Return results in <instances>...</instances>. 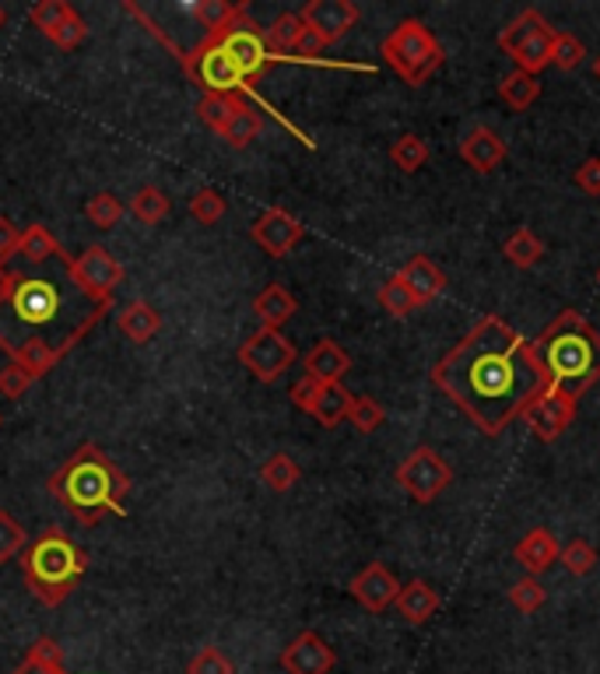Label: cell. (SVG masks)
<instances>
[{
    "mask_svg": "<svg viewBox=\"0 0 600 674\" xmlns=\"http://www.w3.org/2000/svg\"><path fill=\"white\" fill-rule=\"evenodd\" d=\"M397 278L408 285V292L415 296L418 306L436 302V299L442 296V288H447V271H442V267H436L429 257H411V260L397 271Z\"/></svg>",
    "mask_w": 600,
    "mask_h": 674,
    "instance_id": "obj_18",
    "label": "cell"
},
{
    "mask_svg": "<svg viewBox=\"0 0 600 674\" xmlns=\"http://www.w3.org/2000/svg\"><path fill=\"white\" fill-rule=\"evenodd\" d=\"M88 558L77 548L64 531L50 527L46 534H39L35 542L22 555V576L25 587L43 601L46 608L64 605L77 580L85 576Z\"/></svg>",
    "mask_w": 600,
    "mask_h": 674,
    "instance_id": "obj_4",
    "label": "cell"
},
{
    "mask_svg": "<svg viewBox=\"0 0 600 674\" xmlns=\"http://www.w3.org/2000/svg\"><path fill=\"white\" fill-rule=\"evenodd\" d=\"M215 35V40L222 43V50L232 56V64L239 67L246 88L257 95V82L264 78V71L278 61V56H270L267 43H264V32L257 29V22H249L246 8H239V14L232 18V22L218 32H207Z\"/></svg>",
    "mask_w": 600,
    "mask_h": 674,
    "instance_id": "obj_6",
    "label": "cell"
},
{
    "mask_svg": "<svg viewBox=\"0 0 600 674\" xmlns=\"http://www.w3.org/2000/svg\"><path fill=\"white\" fill-rule=\"evenodd\" d=\"M531 344L540 365L548 370L551 387L569 394L572 400L600 383V331L576 310L558 313Z\"/></svg>",
    "mask_w": 600,
    "mask_h": 674,
    "instance_id": "obj_2",
    "label": "cell"
},
{
    "mask_svg": "<svg viewBox=\"0 0 600 674\" xmlns=\"http://www.w3.org/2000/svg\"><path fill=\"white\" fill-rule=\"evenodd\" d=\"M320 387H323V383H317L313 376H302L299 383H292V391H288V394H292V404H296V408L309 415V408H313V400H317Z\"/></svg>",
    "mask_w": 600,
    "mask_h": 674,
    "instance_id": "obj_50",
    "label": "cell"
},
{
    "mask_svg": "<svg viewBox=\"0 0 600 674\" xmlns=\"http://www.w3.org/2000/svg\"><path fill=\"white\" fill-rule=\"evenodd\" d=\"M183 67L190 74V82H197L204 88V95H254L215 35H204V43L190 56H183Z\"/></svg>",
    "mask_w": 600,
    "mask_h": 674,
    "instance_id": "obj_7",
    "label": "cell"
},
{
    "mask_svg": "<svg viewBox=\"0 0 600 674\" xmlns=\"http://www.w3.org/2000/svg\"><path fill=\"white\" fill-rule=\"evenodd\" d=\"M4 22H8V14H4V8H0V29H4Z\"/></svg>",
    "mask_w": 600,
    "mask_h": 674,
    "instance_id": "obj_56",
    "label": "cell"
},
{
    "mask_svg": "<svg viewBox=\"0 0 600 674\" xmlns=\"http://www.w3.org/2000/svg\"><path fill=\"white\" fill-rule=\"evenodd\" d=\"M18 254H22L29 264H43L50 257H61V243L53 239V233L46 225H29L22 233V243H18Z\"/></svg>",
    "mask_w": 600,
    "mask_h": 674,
    "instance_id": "obj_32",
    "label": "cell"
},
{
    "mask_svg": "<svg viewBox=\"0 0 600 674\" xmlns=\"http://www.w3.org/2000/svg\"><path fill=\"white\" fill-rule=\"evenodd\" d=\"M18 243H22V233L11 218H0V264L11 260L18 254Z\"/></svg>",
    "mask_w": 600,
    "mask_h": 674,
    "instance_id": "obj_52",
    "label": "cell"
},
{
    "mask_svg": "<svg viewBox=\"0 0 600 674\" xmlns=\"http://www.w3.org/2000/svg\"><path fill=\"white\" fill-rule=\"evenodd\" d=\"M46 40H50L53 46H61V50H74V46H82V43L88 40V25H85V18L71 14L61 29H53V32L46 35Z\"/></svg>",
    "mask_w": 600,
    "mask_h": 674,
    "instance_id": "obj_47",
    "label": "cell"
},
{
    "mask_svg": "<svg viewBox=\"0 0 600 674\" xmlns=\"http://www.w3.org/2000/svg\"><path fill=\"white\" fill-rule=\"evenodd\" d=\"M390 159L400 172H418L425 162H429V145H425L418 133H404V138L394 141Z\"/></svg>",
    "mask_w": 600,
    "mask_h": 674,
    "instance_id": "obj_35",
    "label": "cell"
},
{
    "mask_svg": "<svg viewBox=\"0 0 600 674\" xmlns=\"http://www.w3.org/2000/svg\"><path fill=\"white\" fill-rule=\"evenodd\" d=\"M0 421H4V418H0Z\"/></svg>",
    "mask_w": 600,
    "mask_h": 674,
    "instance_id": "obj_58",
    "label": "cell"
},
{
    "mask_svg": "<svg viewBox=\"0 0 600 674\" xmlns=\"http://www.w3.org/2000/svg\"><path fill=\"white\" fill-rule=\"evenodd\" d=\"M29 661L46 664V667H64V646L50 640V635H39V640L29 646Z\"/></svg>",
    "mask_w": 600,
    "mask_h": 674,
    "instance_id": "obj_49",
    "label": "cell"
},
{
    "mask_svg": "<svg viewBox=\"0 0 600 674\" xmlns=\"http://www.w3.org/2000/svg\"><path fill=\"white\" fill-rule=\"evenodd\" d=\"M347 421L358 429V432H376L383 421H386V411L379 408V400L373 397H352V408H347Z\"/></svg>",
    "mask_w": 600,
    "mask_h": 674,
    "instance_id": "obj_40",
    "label": "cell"
},
{
    "mask_svg": "<svg viewBox=\"0 0 600 674\" xmlns=\"http://www.w3.org/2000/svg\"><path fill=\"white\" fill-rule=\"evenodd\" d=\"M460 159L474 172H492L506 162V141L489 127H474L468 138L460 141Z\"/></svg>",
    "mask_w": 600,
    "mask_h": 674,
    "instance_id": "obj_17",
    "label": "cell"
},
{
    "mask_svg": "<svg viewBox=\"0 0 600 674\" xmlns=\"http://www.w3.org/2000/svg\"><path fill=\"white\" fill-rule=\"evenodd\" d=\"M14 674H67L64 667H46V664H35V661H25Z\"/></svg>",
    "mask_w": 600,
    "mask_h": 674,
    "instance_id": "obj_53",
    "label": "cell"
},
{
    "mask_svg": "<svg viewBox=\"0 0 600 674\" xmlns=\"http://www.w3.org/2000/svg\"><path fill=\"white\" fill-rule=\"evenodd\" d=\"M127 211H130V218H133V222H141V225H159V222L169 215V211H172V201L162 194L159 186H141L138 194L130 197Z\"/></svg>",
    "mask_w": 600,
    "mask_h": 674,
    "instance_id": "obj_28",
    "label": "cell"
},
{
    "mask_svg": "<svg viewBox=\"0 0 600 674\" xmlns=\"http://www.w3.org/2000/svg\"><path fill=\"white\" fill-rule=\"evenodd\" d=\"M25 542L29 537H25L22 524H18L8 510H0V566L11 563L18 552H25Z\"/></svg>",
    "mask_w": 600,
    "mask_h": 674,
    "instance_id": "obj_44",
    "label": "cell"
},
{
    "mask_svg": "<svg viewBox=\"0 0 600 674\" xmlns=\"http://www.w3.org/2000/svg\"><path fill=\"white\" fill-rule=\"evenodd\" d=\"M296 310H299L296 296L288 292V288H281V285H267L264 292L254 299V313L260 317L264 327H270V331H281V323L292 320Z\"/></svg>",
    "mask_w": 600,
    "mask_h": 674,
    "instance_id": "obj_22",
    "label": "cell"
},
{
    "mask_svg": "<svg viewBox=\"0 0 600 674\" xmlns=\"http://www.w3.org/2000/svg\"><path fill=\"white\" fill-rule=\"evenodd\" d=\"M551 35H555V29L531 35V40L513 53L516 71H524V74H531V78H537V71H545L551 64Z\"/></svg>",
    "mask_w": 600,
    "mask_h": 674,
    "instance_id": "obj_30",
    "label": "cell"
},
{
    "mask_svg": "<svg viewBox=\"0 0 600 674\" xmlns=\"http://www.w3.org/2000/svg\"><path fill=\"white\" fill-rule=\"evenodd\" d=\"M302 32H306L302 18H299L296 11H285V14H278L275 22H270V29L264 32V43H267L270 56H278V61H299V56H285V53H296V46H299V40H302ZM299 64H306V61H299Z\"/></svg>",
    "mask_w": 600,
    "mask_h": 674,
    "instance_id": "obj_23",
    "label": "cell"
},
{
    "mask_svg": "<svg viewBox=\"0 0 600 674\" xmlns=\"http://www.w3.org/2000/svg\"><path fill=\"white\" fill-rule=\"evenodd\" d=\"M186 674H236V664H232L218 646H204L197 657L186 664Z\"/></svg>",
    "mask_w": 600,
    "mask_h": 674,
    "instance_id": "obj_46",
    "label": "cell"
},
{
    "mask_svg": "<svg viewBox=\"0 0 600 674\" xmlns=\"http://www.w3.org/2000/svg\"><path fill=\"white\" fill-rule=\"evenodd\" d=\"M558 563H562L572 576H590L600 563V555L590 542H583V537H576V542L562 545V552H558Z\"/></svg>",
    "mask_w": 600,
    "mask_h": 674,
    "instance_id": "obj_38",
    "label": "cell"
},
{
    "mask_svg": "<svg viewBox=\"0 0 600 674\" xmlns=\"http://www.w3.org/2000/svg\"><path fill=\"white\" fill-rule=\"evenodd\" d=\"M239 103H243V95H204V99L197 103V117L204 127L222 133L225 124L232 120V113L239 109Z\"/></svg>",
    "mask_w": 600,
    "mask_h": 674,
    "instance_id": "obj_34",
    "label": "cell"
},
{
    "mask_svg": "<svg viewBox=\"0 0 600 674\" xmlns=\"http://www.w3.org/2000/svg\"><path fill=\"white\" fill-rule=\"evenodd\" d=\"M502 254H506V260L510 264H516V267H534L540 257H545V243L537 239V233L534 228H516V233L506 239V246H502Z\"/></svg>",
    "mask_w": 600,
    "mask_h": 674,
    "instance_id": "obj_33",
    "label": "cell"
},
{
    "mask_svg": "<svg viewBox=\"0 0 600 674\" xmlns=\"http://www.w3.org/2000/svg\"><path fill=\"white\" fill-rule=\"evenodd\" d=\"M593 78H597V82H600V53H597V56H593Z\"/></svg>",
    "mask_w": 600,
    "mask_h": 674,
    "instance_id": "obj_55",
    "label": "cell"
},
{
    "mask_svg": "<svg viewBox=\"0 0 600 674\" xmlns=\"http://www.w3.org/2000/svg\"><path fill=\"white\" fill-rule=\"evenodd\" d=\"M545 597H548V590L540 587L537 576H527V580H516V584L510 587V605H513L516 611H524V614L540 611V605H545Z\"/></svg>",
    "mask_w": 600,
    "mask_h": 674,
    "instance_id": "obj_41",
    "label": "cell"
},
{
    "mask_svg": "<svg viewBox=\"0 0 600 674\" xmlns=\"http://www.w3.org/2000/svg\"><path fill=\"white\" fill-rule=\"evenodd\" d=\"M239 8H243V4H228V0H201V4H197V18L204 22L207 32H218V29H225L232 18L239 14Z\"/></svg>",
    "mask_w": 600,
    "mask_h": 674,
    "instance_id": "obj_45",
    "label": "cell"
},
{
    "mask_svg": "<svg viewBox=\"0 0 600 674\" xmlns=\"http://www.w3.org/2000/svg\"><path fill=\"white\" fill-rule=\"evenodd\" d=\"M347 408H352V394H347L341 383H323L313 408H309V415H313L323 429H338L341 421L347 418Z\"/></svg>",
    "mask_w": 600,
    "mask_h": 674,
    "instance_id": "obj_24",
    "label": "cell"
},
{
    "mask_svg": "<svg viewBox=\"0 0 600 674\" xmlns=\"http://www.w3.org/2000/svg\"><path fill=\"white\" fill-rule=\"evenodd\" d=\"M46 489L71 510L77 524H99L109 510L124 513L120 499L130 489V478L95 442H82L67 464L50 474Z\"/></svg>",
    "mask_w": 600,
    "mask_h": 674,
    "instance_id": "obj_3",
    "label": "cell"
},
{
    "mask_svg": "<svg viewBox=\"0 0 600 674\" xmlns=\"http://www.w3.org/2000/svg\"><path fill=\"white\" fill-rule=\"evenodd\" d=\"M499 95L510 109L524 113V109H531L537 103L540 85H537V78H531V74H524V71H510L506 78L499 82Z\"/></svg>",
    "mask_w": 600,
    "mask_h": 674,
    "instance_id": "obj_29",
    "label": "cell"
},
{
    "mask_svg": "<svg viewBox=\"0 0 600 674\" xmlns=\"http://www.w3.org/2000/svg\"><path fill=\"white\" fill-rule=\"evenodd\" d=\"M432 383L485 436H502L551 387L534 344L502 317H481L436 362Z\"/></svg>",
    "mask_w": 600,
    "mask_h": 674,
    "instance_id": "obj_1",
    "label": "cell"
},
{
    "mask_svg": "<svg viewBox=\"0 0 600 674\" xmlns=\"http://www.w3.org/2000/svg\"><path fill=\"white\" fill-rule=\"evenodd\" d=\"M124 204L116 201L109 190H103V194H95L92 201H88V207H85V215H88V222L92 225H99V228H113V225H120V218H124Z\"/></svg>",
    "mask_w": 600,
    "mask_h": 674,
    "instance_id": "obj_43",
    "label": "cell"
},
{
    "mask_svg": "<svg viewBox=\"0 0 600 674\" xmlns=\"http://www.w3.org/2000/svg\"><path fill=\"white\" fill-rule=\"evenodd\" d=\"M71 14H74V8L67 4V0H39V4L32 8V25L43 35H50L53 29H61Z\"/></svg>",
    "mask_w": 600,
    "mask_h": 674,
    "instance_id": "obj_42",
    "label": "cell"
},
{
    "mask_svg": "<svg viewBox=\"0 0 600 674\" xmlns=\"http://www.w3.org/2000/svg\"><path fill=\"white\" fill-rule=\"evenodd\" d=\"M587 61V46L576 40L572 32H555L551 35V64L562 71H576Z\"/></svg>",
    "mask_w": 600,
    "mask_h": 674,
    "instance_id": "obj_39",
    "label": "cell"
},
{
    "mask_svg": "<svg viewBox=\"0 0 600 674\" xmlns=\"http://www.w3.org/2000/svg\"><path fill=\"white\" fill-rule=\"evenodd\" d=\"M120 331H124V338H130L133 344H148L154 334L162 331V317L151 310L148 302H130V306H124V313H120Z\"/></svg>",
    "mask_w": 600,
    "mask_h": 674,
    "instance_id": "obj_25",
    "label": "cell"
},
{
    "mask_svg": "<svg viewBox=\"0 0 600 674\" xmlns=\"http://www.w3.org/2000/svg\"><path fill=\"white\" fill-rule=\"evenodd\" d=\"M545 29H551V25L545 22V14H540L537 8H527V11H519V14L513 18V22H510L506 29L499 32V46H502V50H506V53L513 56V53H516L519 46H524V43L531 40V35L545 32Z\"/></svg>",
    "mask_w": 600,
    "mask_h": 674,
    "instance_id": "obj_26",
    "label": "cell"
},
{
    "mask_svg": "<svg viewBox=\"0 0 600 674\" xmlns=\"http://www.w3.org/2000/svg\"><path fill=\"white\" fill-rule=\"evenodd\" d=\"M558 552H562L558 537L545 527H534L524 534V542L516 545V563L524 566L531 576H537V573H545L551 563H558Z\"/></svg>",
    "mask_w": 600,
    "mask_h": 674,
    "instance_id": "obj_19",
    "label": "cell"
},
{
    "mask_svg": "<svg viewBox=\"0 0 600 674\" xmlns=\"http://www.w3.org/2000/svg\"><path fill=\"white\" fill-rule=\"evenodd\" d=\"M8 296H11V271H8L4 264H0V306L8 302ZM0 338H4V334H0Z\"/></svg>",
    "mask_w": 600,
    "mask_h": 674,
    "instance_id": "obj_54",
    "label": "cell"
},
{
    "mask_svg": "<svg viewBox=\"0 0 600 674\" xmlns=\"http://www.w3.org/2000/svg\"><path fill=\"white\" fill-rule=\"evenodd\" d=\"M397 481L415 503H436V499L453 485V468L432 447H418L397 468Z\"/></svg>",
    "mask_w": 600,
    "mask_h": 674,
    "instance_id": "obj_10",
    "label": "cell"
},
{
    "mask_svg": "<svg viewBox=\"0 0 600 674\" xmlns=\"http://www.w3.org/2000/svg\"><path fill=\"white\" fill-rule=\"evenodd\" d=\"M576 186L583 190V194H600V159H587L583 165L576 169Z\"/></svg>",
    "mask_w": 600,
    "mask_h": 674,
    "instance_id": "obj_51",
    "label": "cell"
},
{
    "mask_svg": "<svg viewBox=\"0 0 600 674\" xmlns=\"http://www.w3.org/2000/svg\"><path fill=\"white\" fill-rule=\"evenodd\" d=\"M302 478L299 464L288 453H270L264 460V468H260V481L270 489V492H288V489H296V481Z\"/></svg>",
    "mask_w": 600,
    "mask_h": 674,
    "instance_id": "obj_31",
    "label": "cell"
},
{
    "mask_svg": "<svg viewBox=\"0 0 600 674\" xmlns=\"http://www.w3.org/2000/svg\"><path fill=\"white\" fill-rule=\"evenodd\" d=\"M61 260L67 264V275L71 281L82 288V292L95 302V306H113V292L120 288L124 281V264L116 260L106 246H88L82 257H67L61 249Z\"/></svg>",
    "mask_w": 600,
    "mask_h": 674,
    "instance_id": "obj_8",
    "label": "cell"
},
{
    "mask_svg": "<svg viewBox=\"0 0 600 674\" xmlns=\"http://www.w3.org/2000/svg\"><path fill=\"white\" fill-rule=\"evenodd\" d=\"M576 408H579V400H572L569 394L548 387V394H540L527 408L524 418L531 421V429H534V436L540 442H555L558 436H562L572 426Z\"/></svg>",
    "mask_w": 600,
    "mask_h": 674,
    "instance_id": "obj_14",
    "label": "cell"
},
{
    "mask_svg": "<svg viewBox=\"0 0 600 674\" xmlns=\"http://www.w3.org/2000/svg\"><path fill=\"white\" fill-rule=\"evenodd\" d=\"M11 310L14 317L29 323V327H46L56 317V306H61V292L56 285L46 278H25L11 271Z\"/></svg>",
    "mask_w": 600,
    "mask_h": 674,
    "instance_id": "obj_11",
    "label": "cell"
},
{
    "mask_svg": "<svg viewBox=\"0 0 600 674\" xmlns=\"http://www.w3.org/2000/svg\"><path fill=\"white\" fill-rule=\"evenodd\" d=\"M379 306L390 317H397V320H404V317H411L415 310H418V302H415V296L408 292V285H404L397 275L390 278V281H383V288H379Z\"/></svg>",
    "mask_w": 600,
    "mask_h": 674,
    "instance_id": "obj_36",
    "label": "cell"
},
{
    "mask_svg": "<svg viewBox=\"0 0 600 674\" xmlns=\"http://www.w3.org/2000/svg\"><path fill=\"white\" fill-rule=\"evenodd\" d=\"M299 18L309 32L320 35L323 46H331L358 25V8L352 0H309Z\"/></svg>",
    "mask_w": 600,
    "mask_h": 674,
    "instance_id": "obj_12",
    "label": "cell"
},
{
    "mask_svg": "<svg viewBox=\"0 0 600 674\" xmlns=\"http://www.w3.org/2000/svg\"><path fill=\"white\" fill-rule=\"evenodd\" d=\"M260 113H254L249 109L246 103H239V109L232 113V120L225 124V130L218 133V138L228 145V148H236V151H243L246 145H254L257 138H260Z\"/></svg>",
    "mask_w": 600,
    "mask_h": 674,
    "instance_id": "obj_27",
    "label": "cell"
},
{
    "mask_svg": "<svg viewBox=\"0 0 600 674\" xmlns=\"http://www.w3.org/2000/svg\"><path fill=\"white\" fill-rule=\"evenodd\" d=\"M239 362L246 365V373L260 379V383H278L288 365L296 362V344L288 341L281 331H270V327H260L254 338H246L239 344Z\"/></svg>",
    "mask_w": 600,
    "mask_h": 674,
    "instance_id": "obj_9",
    "label": "cell"
},
{
    "mask_svg": "<svg viewBox=\"0 0 600 674\" xmlns=\"http://www.w3.org/2000/svg\"><path fill=\"white\" fill-rule=\"evenodd\" d=\"M383 61L390 64L404 82L418 88L447 64V50L436 43V35L425 29L418 18H408V22H400L383 40Z\"/></svg>",
    "mask_w": 600,
    "mask_h": 674,
    "instance_id": "obj_5",
    "label": "cell"
},
{
    "mask_svg": "<svg viewBox=\"0 0 600 674\" xmlns=\"http://www.w3.org/2000/svg\"><path fill=\"white\" fill-rule=\"evenodd\" d=\"M225 211H228V204H225V197L218 194L215 186H201L197 194L190 197V218H197L201 225H215V222H222V218H225Z\"/></svg>",
    "mask_w": 600,
    "mask_h": 674,
    "instance_id": "obj_37",
    "label": "cell"
},
{
    "mask_svg": "<svg viewBox=\"0 0 600 674\" xmlns=\"http://www.w3.org/2000/svg\"><path fill=\"white\" fill-rule=\"evenodd\" d=\"M306 236V228L296 215H288L285 207H267L264 215L249 228V239H254L264 254L270 257H288Z\"/></svg>",
    "mask_w": 600,
    "mask_h": 674,
    "instance_id": "obj_13",
    "label": "cell"
},
{
    "mask_svg": "<svg viewBox=\"0 0 600 674\" xmlns=\"http://www.w3.org/2000/svg\"><path fill=\"white\" fill-rule=\"evenodd\" d=\"M32 376L22 370V365H4V370H0V394H4L8 400H18L22 394H29V387H32Z\"/></svg>",
    "mask_w": 600,
    "mask_h": 674,
    "instance_id": "obj_48",
    "label": "cell"
},
{
    "mask_svg": "<svg viewBox=\"0 0 600 674\" xmlns=\"http://www.w3.org/2000/svg\"><path fill=\"white\" fill-rule=\"evenodd\" d=\"M352 597L355 601L365 608V611H373V614H379V611H386L390 608L394 601H397V593H400V584H397V576L386 569L383 563H369L365 566L355 580H352Z\"/></svg>",
    "mask_w": 600,
    "mask_h": 674,
    "instance_id": "obj_16",
    "label": "cell"
},
{
    "mask_svg": "<svg viewBox=\"0 0 600 674\" xmlns=\"http://www.w3.org/2000/svg\"><path fill=\"white\" fill-rule=\"evenodd\" d=\"M334 650L317 632H299L292 643L281 650V667L288 674H331L334 671Z\"/></svg>",
    "mask_w": 600,
    "mask_h": 674,
    "instance_id": "obj_15",
    "label": "cell"
},
{
    "mask_svg": "<svg viewBox=\"0 0 600 674\" xmlns=\"http://www.w3.org/2000/svg\"><path fill=\"white\" fill-rule=\"evenodd\" d=\"M352 370V359L338 341H320L313 352L306 355V376L317 383H341V376Z\"/></svg>",
    "mask_w": 600,
    "mask_h": 674,
    "instance_id": "obj_21",
    "label": "cell"
},
{
    "mask_svg": "<svg viewBox=\"0 0 600 674\" xmlns=\"http://www.w3.org/2000/svg\"><path fill=\"white\" fill-rule=\"evenodd\" d=\"M397 614L408 625H425L432 619V614L439 611V593L432 584H425V580H411L408 587H400L397 593Z\"/></svg>",
    "mask_w": 600,
    "mask_h": 674,
    "instance_id": "obj_20",
    "label": "cell"
},
{
    "mask_svg": "<svg viewBox=\"0 0 600 674\" xmlns=\"http://www.w3.org/2000/svg\"><path fill=\"white\" fill-rule=\"evenodd\" d=\"M597 281H600V275H597Z\"/></svg>",
    "mask_w": 600,
    "mask_h": 674,
    "instance_id": "obj_57",
    "label": "cell"
}]
</instances>
